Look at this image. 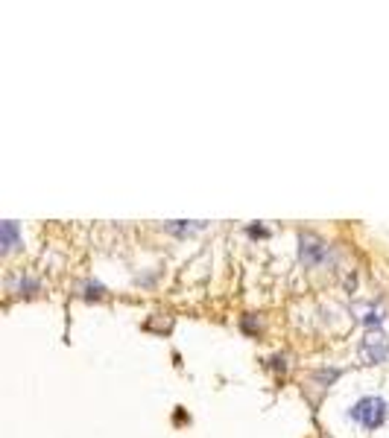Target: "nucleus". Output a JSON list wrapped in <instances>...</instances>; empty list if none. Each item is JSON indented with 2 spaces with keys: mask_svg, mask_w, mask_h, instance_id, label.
<instances>
[{
  "mask_svg": "<svg viewBox=\"0 0 389 438\" xmlns=\"http://www.w3.org/2000/svg\"><path fill=\"white\" fill-rule=\"evenodd\" d=\"M351 418L357 421L363 430H377V426H384V421L389 418V403L384 398H360L357 403L351 407Z\"/></svg>",
  "mask_w": 389,
  "mask_h": 438,
  "instance_id": "nucleus-1",
  "label": "nucleus"
},
{
  "mask_svg": "<svg viewBox=\"0 0 389 438\" xmlns=\"http://www.w3.org/2000/svg\"><path fill=\"white\" fill-rule=\"evenodd\" d=\"M386 357H389L386 333L381 331V327H377V331H369L366 339H363V345H360V359L363 363H369V365H375V363H384Z\"/></svg>",
  "mask_w": 389,
  "mask_h": 438,
  "instance_id": "nucleus-2",
  "label": "nucleus"
},
{
  "mask_svg": "<svg viewBox=\"0 0 389 438\" xmlns=\"http://www.w3.org/2000/svg\"><path fill=\"white\" fill-rule=\"evenodd\" d=\"M325 255H328V251H325V246H322V243H316L313 237H301V260H305V263H310V266H313V263H319Z\"/></svg>",
  "mask_w": 389,
  "mask_h": 438,
  "instance_id": "nucleus-3",
  "label": "nucleus"
},
{
  "mask_svg": "<svg viewBox=\"0 0 389 438\" xmlns=\"http://www.w3.org/2000/svg\"><path fill=\"white\" fill-rule=\"evenodd\" d=\"M18 243V225L15 222H3V248H15Z\"/></svg>",
  "mask_w": 389,
  "mask_h": 438,
  "instance_id": "nucleus-4",
  "label": "nucleus"
}]
</instances>
